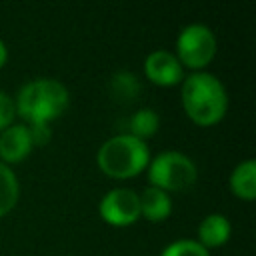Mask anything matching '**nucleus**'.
<instances>
[{"mask_svg":"<svg viewBox=\"0 0 256 256\" xmlns=\"http://www.w3.org/2000/svg\"><path fill=\"white\" fill-rule=\"evenodd\" d=\"M232 236V224L224 214L212 212L208 216H204L198 224V238L196 242H200L208 252L210 248H220L224 246Z\"/></svg>","mask_w":256,"mask_h":256,"instance_id":"nucleus-9","label":"nucleus"},{"mask_svg":"<svg viewBox=\"0 0 256 256\" xmlns=\"http://www.w3.org/2000/svg\"><path fill=\"white\" fill-rule=\"evenodd\" d=\"M182 108L198 126L218 124L228 110V94L218 76L202 70L184 76L180 88Z\"/></svg>","mask_w":256,"mask_h":256,"instance_id":"nucleus-1","label":"nucleus"},{"mask_svg":"<svg viewBox=\"0 0 256 256\" xmlns=\"http://www.w3.org/2000/svg\"><path fill=\"white\" fill-rule=\"evenodd\" d=\"M100 218L116 228L132 226L140 220V198L132 188H112L98 204Z\"/></svg>","mask_w":256,"mask_h":256,"instance_id":"nucleus-6","label":"nucleus"},{"mask_svg":"<svg viewBox=\"0 0 256 256\" xmlns=\"http://www.w3.org/2000/svg\"><path fill=\"white\" fill-rule=\"evenodd\" d=\"M140 198V218H146L148 222H162L172 214V198L160 188L148 186L144 188Z\"/></svg>","mask_w":256,"mask_h":256,"instance_id":"nucleus-10","label":"nucleus"},{"mask_svg":"<svg viewBox=\"0 0 256 256\" xmlns=\"http://www.w3.org/2000/svg\"><path fill=\"white\" fill-rule=\"evenodd\" d=\"M26 126H28V132H30L32 146H44V144L50 142V138H52L50 124H26Z\"/></svg>","mask_w":256,"mask_h":256,"instance_id":"nucleus-17","label":"nucleus"},{"mask_svg":"<svg viewBox=\"0 0 256 256\" xmlns=\"http://www.w3.org/2000/svg\"><path fill=\"white\" fill-rule=\"evenodd\" d=\"M148 182L154 188L170 192H184L194 186L198 178V168L194 160L180 150H164L150 158L148 166Z\"/></svg>","mask_w":256,"mask_h":256,"instance_id":"nucleus-4","label":"nucleus"},{"mask_svg":"<svg viewBox=\"0 0 256 256\" xmlns=\"http://www.w3.org/2000/svg\"><path fill=\"white\" fill-rule=\"evenodd\" d=\"M16 120V104H14V98L0 90V132L6 130L8 126H12Z\"/></svg>","mask_w":256,"mask_h":256,"instance_id":"nucleus-16","label":"nucleus"},{"mask_svg":"<svg viewBox=\"0 0 256 256\" xmlns=\"http://www.w3.org/2000/svg\"><path fill=\"white\" fill-rule=\"evenodd\" d=\"M144 74L146 78L162 88H170L176 84H182L184 80V68L178 62L176 54L164 48L152 50L144 60Z\"/></svg>","mask_w":256,"mask_h":256,"instance_id":"nucleus-7","label":"nucleus"},{"mask_svg":"<svg viewBox=\"0 0 256 256\" xmlns=\"http://www.w3.org/2000/svg\"><path fill=\"white\" fill-rule=\"evenodd\" d=\"M216 36L210 26L194 22L184 26L176 36V58L182 68L202 72L216 56Z\"/></svg>","mask_w":256,"mask_h":256,"instance_id":"nucleus-5","label":"nucleus"},{"mask_svg":"<svg viewBox=\"0 0 256 256\" xmlns=\"http://www.w3.org/2000/svg\"><path fill=\"white\" fill-rule=\"evenodd\" d=\"M158 126H160V118H158L156 110H152V108H140V110H136L126 120L124 134H130V136L146 142L148 138H152L158 132Z\"/></svg>","mask_w":256,"mask_h":256,"instance_id":"nucleus-12","label":"nucleus"},{"mask_svg":"<svg viewBox=\"0 0 256 256\" xmlns=\"http://www.w3.org/2000/svg\"><path fill=\"white\" fill-rule=\"evenodd\" d=\"M150 158L152 156L146 142L124 132L104 140L96 152L98 168L114 180H128L140 176L146 170Z\"/></svg>","mask_w":256,"mask_h":256,"instance_id":"nucleus-3","label":"nucleus"},{"mask_svg":"<svg viewBox=\"0 0 256 256\" xmlns=\"http://www.w3.org/2000/svg\"><path fill=\"white\" fill-rule=\"evenodd\" d=\"M20 198V182L10 166L0 162V218L12 212Z\"/></svg>","mask_w":256,"mask_h":256,"instance_id":"nucleus-13","label":"nucleus"},{"mask_svg":"<svg viewBox=\"0 0 256 256\" xmlns=\"http://www.w3.org/2000/svg\"><path fill=\"white\" fill-rule=\"evenodd\" d=\"M6 60H8V48H6L4 40H0V68L6 64Z\"/></svg>","mask_w":256,"mask_h":256,"instance_id":"nucleus-18","label":"nucleus"},{"mask_svg":"<svg viewBox=\"0 0 256 256\" xmlns=\"http://www.w3.org/2000/svg\"><path fill=\"white\" fill-rule=\"evenodd\" d=\"M160 256H210V252L196 240L192 238H178L174 242H170Z\"/></svg>","mask_w":256,"mask_h":256,"instance_id":"nucleus-15","label":"nucleus"},{"mask_svg":"<svg viewBox=\"0 0 256 256\" xmlns=\"http://www.w3.org/2000/svg\"><path fill=\"white\" fill-rule=\"evenodd\" d=\"M110 94L118 102H132L140 94V80L136 74L120 70L110 78Z\"/></svg>","mask_w":256,"mask_h":256,"instance_id":"nucleus-14","label":"nucleus"},{"mask_svg":"<svg viewBox=\"0 0 256 256\" xmlns=\"http://www.w3.org/2000/svg\"><path fill=\"white\" fill-rule=\"evenodd\" d=\"M230 190L240 200H254L256 198V160L246 158L234 166L230 172Z\"/></svg>","mask_w":256,"mask_h":256,"instance_id":"nucleus-11","label":"nucleus"},{"mask_svg":"<svg viewBox=\"0 0 256 256\" xmlns=\"http://www.w3.org/2000/svg\"><path fill=\"white\" fill-rule=\"evenodd\" d=\"M32 148L34 146L30 140V132L24 122H14L12 126L0 132V162H4L6 166L26 160Z\"/></svg>","mask_w":256,"mask_h":256,"instance_id":"nucleus-8","label":"nucleus"},{"mask_svg":"<svg viewBox=\"0 0 256 256\" xmlns=\"http://www.w3.org/2000/svg\"><path fill=\"white\" fill-rule=\"evenodd\" d=\"M14 104L24 124H50L66 112L70 92L56 78H34L18 90Z\"/></svg>","mask_w":256,"mask_h":256,"instance_id":"nucleus-2","label":"nucleus"}]
</instances>
